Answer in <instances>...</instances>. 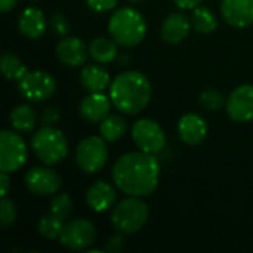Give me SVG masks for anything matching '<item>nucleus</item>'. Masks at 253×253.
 I'll list each match as a JSON object with an SVG mask.
<instances>
[{
  "label": "nucleus",
  "instance_id": "f257e3e1",
  "mask_svg": "<svg viewBox=\"0 0 253 253\" xmlns=\"http://www.w3.org/2000/svg\"><path fill=\"white\" fill-rule=\"evenodd\" d=\"M160 165L154 154L127 153L113 166V181L117 188L133 197L150 196L159 185Z\"/></svg>",
  "mask_w": 253,
  "mask_h": 253
},
{
  "label": "nucleus",
  "instance_id": "f03ea898",
  "mask_svg": "<svg viewBox=\"0 0 253 253\" xmlns=\"http://www.w3.org/2000/svg\"><path fill=\"white\" fill-rule=\"evenodd\" d=\"M110 98L119 111L138 114L151 99V83L139 71L122 73L110 84Z\"/></svg>",
  "mask_w": 253,
  "mask_h": 253
},
{
  "label": "nucleus",
  "instance_id": "7ed1b4c3",
  "mask_svg": "<svg viewBox=\"0 0 253 253\" xmlns=\"http://www.w3.org/2000/svg\"><path fill=\"white\" fill-rule=\"evenodd\" d=\"M108 31L111 39L125 47L139 44L147 33V22L141 12L133 7H120L108 21Z\"/></svg>",
  "mask_w": 253,
  "mask_h": 253
},
{
  "label": "nucleus",
  "instance_id": "20e7f679",
  "mask_svg": "<svg viewBox=\"0 0 253 253\" xmlns=\"http://www.w3.org/2000/svg\"><path fill=\"white\" fill-rule=\"evenodd\" d=\"M31 148L37 159L47 166L61 163L68 153V144L64 133L59 129L46 125L33 135Z\"/></svg>",
  "mask_w": 253,
  "mask_h": 253
},
{
  "label": "nucleus",
  "instance_id": "39448f33",
  "mask_svg": "<svg viewBox=\"0 0 253 253\" xmlns=\"http://www.w3.org/2000/svg\"><path fill=\"white\" fill-rule=\"evenodd\" d=\"M148 206L141 197L129 196L127 199L119 202L111 213L113 227L122 234L138 233L148 221Z\"/></svg>",
  "mask_w": 253,
  "mask_h": 253
},
{
  "label": "nucleus",
  "instance_id": "423d86ee",
  "mask_svg": "<svg viewBox=\"0 0 253 253\" xmlns=\"http://www.w3.org/2000/svg\"><path fill=\"white\" fill-rule=\"evenodd\" d=\"M108 151L105 139L99 136H89L83 139L76 150L77 166L86 173L99 172L107 163Z\"/></svg>",
  "mask_w": 253,
  "mask_h": 253
},
{
  "label": "nucleus",
  "instance_id": "0eeeda50",
  "mask_svg": "<svg viewBox=\"0 0 253 253\" xmlns=\"http://www.w3.org/2000/svg\"><path fill=\"white\" fill-rule=\"evenodd\" d=\"M27 160V147L21 135L12 130H3L0 133V170L16 172Z\"/></svg>",
  "mask_w": 253,
  "mask_h": 253
},
{
  "label": "nucleus",
  "instance_id": "6e6552de",
  "mask_svg": "<svg viewBox=\"0 0 253 253\" xmlns=\"http://www.w3.org/2000/svg\"><path fill=\"white\" fill-rule=\"evenodd\" d=\"M132 138L136 147L148 154H159L166 147V135L162 126L151 119H141L132 127Z\"/></svg>",
  "mask_w": 253,
  "mask_h": 253
},
{
  "label": "nucleus",
  "instance_id": "1a4fd4ad",
  "mask_svg": "<svg viewBox=\"0 0 253 253\" xmlns=\"http://www.w3.org/2000/svg\"><path fill=\"white\" fill-rule=\"evenodd\" d=\"M18 87L24 98L42 102L55 93L56 82L46 71H27L25 76L18 80Z\"/></svg>",
  "mask_w": 253,
  "mask_h": 253
},
{
  "label": "nucleus",
  "instance_id": "9d476101",
  "mask_svg": "<svg viewBox=\"0 0 253 253\" xmlns=\"http://www.w3.org/2000/svg\"><path fill=\"white\" fill-rule=\"evenodd\" d=\"M96 239V230L90 221L76 219L64 227L59 237V243L70 251H84L93 245Z\"/></svg>",
  "mask_w": 253,
  "mask_h": 253
},
{
  "label": "nucleus",
  "instance_id": "9b49d317",
  "mask_svg": "<svg viewBox=\"0 0 253 253\" xmlns=\"http://www.w3.org/2000/svg\"><path fill=\"white\" fill-rule=\"evenodd\" d=\"M227 113L231 120L246 123L253 120V86L242 84L227 98Z\"/></svg>",
  "mask_w": 253,
  "mask_h": 253
},
{
  "label": "nucleus",
  "instance_id": "f8f14e48",
  "mask_svg": "<svg viewBox=\"0 0 253 253\" xmlns=\"http://www.w3.org/2000/svg\"><path fill=\"white\" fill-rule=\"evenodd\" d=\"M27 188L37 196L56 194L62 185L61 176L49 168H33L25 175Z\"/></svg>",
  "mask_w": 253,
  "mask_h": 253
},
{
  "label": "nucleus",
  "instance_id": "ddd939ff",
  "mask_svg": "<svg viewBox=\"0 0 253 253\" xmlns=\"http://www.w3.org/2000/svg\"><path fill=\"white\" fill-rule=\"evenodd\" d=\"M221 13L230 25L245 28L253 24V0H222Z\"/></svg>",
  "mask_w": 253,
  "mask_h": 253
},
{
  "label": "nucleus",
  "instance_id": "4468645a",
  "mask_svg": "<svg viewBox=\"0 0 253 253\" xmlns=\"http://www.w3.org/2000/svg\"><path fill=\"white\" fill-rule=\"evenodd\" d=\"M111 98L102 92H92L80 104V116L89 123H101L110 116Z\"/></svg>",
  "mask_w": 253,
  "mask_h": 253
},
{
  "label": "nucleus",
  "instance_id": "2eb2a0df",
  "mask_svg": "<svg viewBox=\"0 0 253 253\" xmlns=\"http://www.w3.org/2000/svg\"><path fill=\"white\" fill-rule=\"evenodd\" d=\"M178 135L188 145H197L208 136V125L199 114L188 113L178 122Z\"/></svg>",
  "mask_w": 253,
  "mask_h": 253
},
{
  "label": "nucleus",
  "instance_id": "dca6fc26",
  "mask_svg": "<svg viewBox=\"0 0 253 253\" xmlns=\"http://www.w3.org/2000/svg\"><path fill=\"white\" fill-rule=\"evenodd\" d=\"M89 49L79 37H64L56 46L59 61L67 67H79L86 62Z\"/></svg>",
  "mask_w": 253,
  "mask_h": 253
},
{
  "label": "nucleus",
  "instance_id": "f3484780",
  "mask_svg": "<svg viewBox=\"0 0 253 253\" xmlns=\"http://www.w3.org/2000/svg\"><path fill=\"white\" fill-rule=\"evenodd\" d=\"M191 22L184 13H170L162 24V37L166 43L178 44L187 39Z\"/></svg>",
  "mask_w": 253,
  "mask_h": 253
},
{
  "label": "nucleus",
  "instance_id": "a211bd4d",
  "mask_svg": "<svg viewBox=\"0 0 253 253\" xmlns=\"http://www.w3.org/2000/svg\"><path fill=\"white\" fill-rule=\"evenodd\" d=\"M18 30L28 39H39L46 31L44 13L37 7H27L18 19Z\"/></svg>",
  "mask_w": 253,
  "mask_h": 253
},
{
  "label": "nucleus",
  "instance_id": "6ab92c4d",
  "mask_svg": "<svg viewBox=\"0 0 253 253\" xmlns=\"http://www.w3.org/2000/svg\"><path fill=\"white\" fill-rule=\"evenodd\" d=\"M116 190L104 181L95 182L86 193V203L95 212H104L110 209L116 203Z\"/></svg>",
  "mask_w": 253,
  "mask_h": 253
},
{
  "label": "nucleus",
  "instance_id": "aec40b11",
  "mask_svg": "<svg viewBox=\"0 0 253 253\" xmlns=\"http://www.w3.org/2000/svg\"><path fill=\"white\" fill-rule=\"evenodd\" d=\"M80 83L89 93L104 92L110 86V74L104 67L98 64H90L82 70Z\"/></svg>",
  "mask_w": 253,
  "mask_h": 253
},
{
  "label": "nucleus",
  "instance_id": "412c9836",
  "mask_svg": "<svg viewBox=\"0 0 253 253\" xmlns=\"http://www.w3.org/2000/svg\"><path fill=\"white\" fill-rule=\"evenodd\" d=\"M89 55L98 64H110L117 58V43L105 37H96L89 44Z\"/></svg>",
  "mask_w": 253,
  "mask_h": 253
},
{
  "label": "nucleus",
  "instance_id": "4be33fe9",
  "mask_svg": "<svg viewBox=\"0 0 253 253\" xmlns=\"http://www.w3.org/2000/svg\"><path fill=\"white\" fill-rule=\"evenodd\" d=\"M9 119L12 127L18 132H31L36 127V122H37V116L34 110L27 104L15 107L10 111Z\"/></svg>",
  "mask_w": 253,
  "mask_h": 253
},
{
  "label": "nucleus",
  "instance_id": "5701e85b",
  "mask_svg": "<svg viewBox=\"0 0 253 253\" xmlns=\"http://www.w3.org/2000/svg\"><path fill=\"white\" fill-rule=\"evenodd\" d=\"M99 132L107 142H116L122 139L127 132V122L119 114H110L101 122Z\"/></svg>",
  "mask_w": 253,
  "mask_h": 253
},
{
  "label": "nucleus",
  "instance_id": "b1692460",
  "mask_svg": "<svg viewBox=\"0 0 253 253\" xmlns=\"http://www.w3.org/2000/svg\"><path fill=\"white\" fill-rule=\"evenodd\" d=\"M191 25L197 33L202 34H209L213 33L218 27V21L216 16L213 15V12L206 7V6H197L193 9V15H191Z\"/></svg>",
  "mask_w": 253,
  "mask_h": 253
},
{
  "label": "nucleus",
  "instance_id": "393cba45",
  "mask_svg": "<svg viewBox=\"0 0 253 253\" xmlns=\"http://www.w3.org/2000/svg\"><path fill=\"white\" fill-rule=\"evenodd\" d=\"M0 68H1L3 76L7 80H19L28 71L27 67L24 65V62L16 55H13L10 52L3 53V56L0 59Z\"/></svg>",
  "mask_w": 253,
  "mask_h": 253
},
{
  "label": "nucleus",
  "instance_id": "a878e982",
  "mask_svg": "<svg viewBox=\"0 0 253 253\" xmlns=\"http://www.w3.org/2000/svg\"><path fill=\"white\" fill-rule=\"evenodd\" d=\"M64 219L55 216V215H44L42 216V219L39 221V233L49 240H56L61 237L62 231H64Z\"/></svg>",
  "mask_w": 253,
  "mask_h": 253
},
{
  "label": "nucleus",
  "instance_id": "bb28decb",
  "mask_svg": "<svg viewBox=\"0 0 253 253\" xmlns=\"http://www.w3.org/2000/svg\"><path fill=\"white\" fill-rule=\"evenodd\" d=\"M200 105L208 111H218L227 105V98L216 89H206L200 93Z\"/></svg>",
  "mask_w": 253,
  "mask_h": 253
},
{
  "label": "nucleus",
  "instance_id": "cd10ccee",
  "mask_svg": "<svg viewBox=\"0 0 253 253\" xmlns=\"http://www.w3.org/2000/svg\"><path fill=\"white\" fill-rule=\"evenodd\" d=\"M73 212V200L71 197L64 193V194H56L52 202H50V213L61 218V219H67Z\"/></svg>",
  "mask_w": 253,
  "mask_h": 253
},
{
  "label": "nucleus",
  "instance_id": "c85d7f7f",
  "mask_svg": "<svg viewBox=\"0 0 253 253\" xmlns=\"http://www.w3.org/2000/svg\"><path fill=\"white\" fill-rule=\"evenodd\" d=\"M15 221H16V208H15L13 202L7 200L6 197H1V203H0V222H1V227L6 230V228L12 227Z\"/></svg>",
  "mask_w": 253,
  "mask_h": 253
},
{
  "label": "nucleus",
  "instance_id": "c756f323",
  "mask_svg": "<svg viewBox=\"0 0 253 253\" xmlns=\"http://www.w3.org/2000/svg\"><path fill=\"white\" fill-rule=\"evenodd\" d=\"M50 25H52V30L55 31V34H58L61 37H65L70 31L68 19L62 13H55L50 19Z\"/></svg>",
  "mask_w": 253,
  "mask_h": 253
},
{
  "label": "nucleus",
  "instance_id": "7c9ffc66",
  "mask_svg": "<svg viewBox=\"0 0 253 253\" xmlns=\"http://www.w3.org/2000/svg\"><path fill=\"white\" fill-rule=\"evenodd\" d=\"M117 1H119V0H86L87 6H89L92 10L99 12V13L108 12V10L114 9V7L117 6Z\"/></svg>",
  "mask_w": 253,
  "mask_h": 253
},
{
  "label": "nucleus",
  "instance_id": "2f4dec72",
  "mask_svg": "<svg viewBox=\"0 0 253 253\" xmlns=\"http://www.w3.org/2000/svg\"><path fill=\"white\" fill-rule=\"evenodd\" d=\"M58 120H59V111H58L56 107L50 105V107H47V108L43 110V113H42V123H43V125L52 126V125L56 123Z\"/></svg>",
  "mask_w": 253,
  "mask_h": 253
},
{
  "label": "nucleus",
  "instance_id": "473e14b6",
  "mask_svg": "<svg viewBox=\"0 0 253 253\" xmlns=\"http://www.w3.org/2000/svg\"><path fill=\"white\" fill-rule=\"evenodd\" d=\"M123 246H125V237L122 236V233L120 234H116V236H113L111 239H110V242L107 243V246H105V251L107 252H120L122 249H123Z\"/></svg>",
  "mask_w": 253,
  "mask_h": 253
},
{
  "label": "nucleus",
  "instance_id": "72a5a7b5",
  "mask_svg": "<svg viewBox=\"0 0 253 253\" xmlns=\"http://www.w3.org/2000/svg\"><path fill=\"white\" fill-rule=\"evenodd\" d=\"M9 188H10V181H9L7 172H1V175H0V196L6 197Z\"/></svg>",
  "mask_w": 253,
  "mask_h": 253
},
{
  "label": "nucleus",
  "instance_id": "f704fd0d",
  "mask_svg": "<svg viewBox=\"0 0 253 253\" xmlns=\"http://www.w3.org/2000/svg\"><path fill=\"white\" fill-rule=\"evenodd\" d=\"M175 4L181 9H194L202 4L203 0H173Z\"/></svg>",
  "mask_w": 253,
  "mask_h": 253
},
{
  "label": "nucleus",
  "instance_id": "c9c22d12",
  "mask_svg": "<svg viewBox=\"0 0 253 253\" xmlns=\"http://www.w3.org/2000/svg\"><path fill=\"white\" fill-rule=\"evenodd\" d=\"M18 0H0V10L1 12H9L16 6Z\"/></svg>",
  "mask_w": 253,
  "mask_h": 253
},
{
  "label": "nucleus",
  "instance_id": "e433bc0d",
  "mask_svg": "<svg viewBox=\"0 0 253 253\" xmlns=\"http://www.w3.org/2000/svg\"><path fill=\"white\" fill-rule=\"evenodd\" d=\"M132 3H141V1H144V0H130Z\"/></svg>",
  "mask_w": 253,
  "mask_h": 253
}]
</instances>
